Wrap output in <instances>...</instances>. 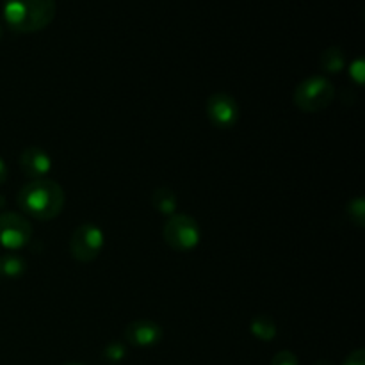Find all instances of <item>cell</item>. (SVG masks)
Wrapping results in <instances>:
<instances>
[{"label": "cell", "instance_id": "2e32d148", "mask_svg": "<svg viewBox=\"0 0 365 365\" xmlns=\"http://www.w3.org/2000/svg\"><path fill=\"white\" fill-rule=\"evenodd\" d=\"M271 365H299V362L298 356H296L294 353L289 351V349H284V351H278L277 355L273 356Z\"/></svg>", "mask_w": 365, "mask_h": 365}, {"label": "cell", "instance_id": "d6986e66", "mask_svg": "<svg viewBox=\"0 0 365 365\" xmlns=\"http://www.w3.org/2000/svg\"><path fill=\"white\" fill-rule=\"evenodd\" d=\"M7 177H9V171H7V166H6V163H4V159L0 157V185L6 184Z\"/></svg>", "mask_w": 365, "mask_h": 365}, {"label": "cell", "instance_id": "9c48e42d", "mask_svg": "<svg viewBox=\"0 0 365 365\" xmlns=\"http://www.w3.org/2000/svg\"><path fill=\"white\" fill-rule=\"evenodd\" d=\"M20 168L29 178H36L39 180L45 177L50 170H52V159L48 153L38 146H29L21 152L20 155Z\"/></svg>", "mask_w": 365, "mask_h": 365}, {"label": "cell", "instance_id": "ffe728a7", "mask_svg": "<svg viewBox=\"0 0 365 365\" xmlns=\"http://www.w3.org/2000/svg\"><path fill=\"white\" fill-rule=\"evenodd\" d=\"M314 365H334V364H331L330 360H317V362Z\"/></svg>", "mask_w": 365, "mask_h": 365}, {"label": "cell", "instance_id": "e0dca14e", "mask_svg": "<svg viewBox=\"0 0 365 365\" xmlns=\"http://www.w3.org/2000/svg\"><path fill=\"white\" fill-rule=\"evenodd\" d=\"M364 73H365L364 59H356L355 63H351V68H349V75H351L353 81H355L359 86H362Z\"/></svg>", "mask_w": 365, "mask_h": 365}, {"label": "cell", "instance_id": "8992f818", "mask_svg": "<svg viewBox=\"0 0 365 365\" xmlns=\"http://www.w3.org/2000/svg\"><path fill=\"white\" fill-rule=\"evenodd\" d=\"M32 237V225L18 212L0 214V246L6 250H20L29 245Z\"/></svg>", "mask_w": 365, "mask_h": 365}, {"label": "cell", "instance_id": "7c38bea8", "mask_svg": "<svg viewBox=\"0 0 365 365\" xmlns=\"http://www.w3.org/2000/svg\"><path fill=\"white\" fill-rule=\"evenodd\" d=\"M319 64L327 73H341L346 66L344 52L339 46H330L321 53Z\"/></svg>", "mask_w": 365, "mask_h": 365}, {"label": "cell", "instance_id": "277c9868", "mask_svg": "<svg viewBox=\"0 0 365 365\" xmlns=\"http://www.w3.org/2000/svg\"><path fill=\"white\" fill-rule=\"evenodd\" d=\"M163 235L166 245L175 252H191L202 239L198 221L187 214H173L168 217Z\"/></svg>", "mask_w": 365, "mask_h": 365}, {"label": "cell", "instance_id": "9a60e30c", "mask_svg": "<svg viewBox=\"0 0 365 365\" xmlns=\"http://www.w3.org/2000/svg\"><path fill=\"white\" fill-rule=\"evenodd\" d=\"M125 355H127V349H125V346L118 341L109 342V344L106 346V349H103V359L110 364L121 362V360L125 359Z\"/></svg>", "mask_w": 365, "mask_h": 365}, {"label": "cell", "instance_id": "5bb4252c", "mask_svg": "<svg viewBox=\"0 0 365 365\" xmlns=\"http://www.w3.org/2000/svg\"><path fill=\"white\" fill-rule=\"evenodd\" d=\"M348 214L356 227L359 228L364 227L365 225V203H364L362 196H356V198H353L351 202L348 203Z\"/></svg>", "mask_w": 365, "mask_h": 365}, {"label": "cell", "instance_id": "8fae6325", "mask_svg": "<svg viewBox=\"0 0 365 365\" xmlns=\"http://www.w3.org/2000/svg\"><path fill=\"white\" fill-rule=\"evenodd\" d=\"M250 331L262 342H271L278 334L277 323L267 314H259V316L253 317L252 323H250Z\"/></svg>", "mask_w": 365, "mask_h": 365}, {"label": "cell", "instance_id": "ac0fdd59", "mask_svg": "<svg viewBox=\"0 0 365 365\" xmlns=\"http://www.w3.org/2000/svg\"><path fill=\"white\" fill-rule=\"evenodd\" d=\"M342 365H365V351L364 349H356L344 360Z\"/></svg>", "mask_w": 365, "mask_h": 365}, {"label": "cell", "instance_id": "603a6c76", "mask_svg": "<svg viewBox=\"0 0 365 365\" xmlns=\"http://www.w3.org/2000/svg\"><path fill=\"white\" fill-rule=\"evenodd\" d=\"M0 277H2V269H0Z\"/></svg>", "mask_w": 365, "mask_h": 365}, {"label": "cell", "instance_id": "4fadbf2b", "mask_svg": "<svg viewBox=\"0 0 365 365\" xmlns=\"http://www.w3.org/2000/svg\"><path fill=\"white\" fill-rule=\"evenodd\" d=\"M0 269H2L4 277L18 278L27 269V262H25L24 257L16 255V253H9V255L0 259Z\"/></svg>", "mask_w": 365, "mask_h": 365}, {"label": "cell", "instance_id": "7402d4cb", "mask_svg": "<svg viewBox=\"0 0 365 365\" xmlns=\"http://www.w3.org/2000/svg\"><path fill=\"white\" fill-rule=\"evenodd\" d=\"M0 38H2V25H0Z\"/></svg>", "mask_w": 365, "mask_h": 365}, {"label": "cell", "instance_id": "52a82bcc", "mask_svg": "<svg viewBox=\"0 0 365 365\" xmlns=\"http://www.w3.org/2000/svg\"><path fill=\"white\" fill-rule=\"evenodd\" d=\"M207 118L217 128H232L239 120V103L228 93H214L207 100Z\"/></svg>", "mask_w": 365, "mask_h": 365}, {"label": "cell", "instance_id": "7a4b0ae2", "mask_svg": "<svg viewBox=\"0 0 365 365\" xmlns=\"http://www.w3.org/2000/svg\"><path fill=\"white\" fill-rule=\"evenodd\" d=\"M56 0H4V20L14 32L31 34L48 27L56 18Z\"/></svg>", "mask_w": 365, "mask_h": 365}, {"label": "cell", "instance_id": "5b68a950", "mask_svg": "<svg viewBox=\"0 0 365 365\" xmlns=\"http://www.w3.org/2000/svg\"><path fill=\"white\" fill-rule=\"evenodd\" d=\"M103 232L98 225L84 223L75 228L70 239V253L78 262H93L103 248Z\"/></svg>", "mask_w": 365, "mask_h": 365}, {"label": "cell", "instance_id": "44dd1931", "mask_svg": "<svg viewBox=\"0 0 365 365\" xmlns=\"http://www.w3.org/2000/svg\"><path fill=\"white\" fill-rule=\"evenodd\" d=\"M64 365H84V364H77V362H70V364H64Z\"/></svg>", "mask_w": 365, "mask_h": 365}, {"label": "cell", "instance_id": "ba28073f", "mask_svg": "<svg viewBox=\"0 0 365 365\" xmlns=\"http://www.w3.org/2000/svg\"><path fill=\"white\" fill-rule=\"evenodd\" d=\"M163 335L164 331L160 324L148 319L132 321L130 324H127L123 331L125 341L130 346H135V348H152V346H157L163 341Z\"/></svg>", "mask_w": 365, "mask_h": 365}, {"label": "cell", "instance_id": "30bf717a", "mask_svg": "<svg viewBox=\"0 0 365 365\" xmlns=\"http://www.w3.org/2000/svg\"><path fill=\"white\" fill-rule=\"evenodd\" d=\"M152 205L155 207L157 212L163 214V216H173V214H177L178 207L177 195H175L170 187H166V185H160V187H157L155 191H153Z\"/></svg>", "mask_w": 365, "mask_h": 365}, {"label": "cell", "instance_id": "3957f363", "mask_svg": "<svg viewBox=\"0 0 365 365\" xmlns=\"http://www.w3.org/2000/svg\"><path fill=\"white\" fill-rule=\"evenodd\" d=\"M335 98V86L321 75L305 78L294 89V106L303 113H319L327 109Z\"/></svg>", "mask_w": 365, "mask_h": 365}, {"label": "cell", "instance_id": "6da1fadb", "mask_svg": "<svg viewBox=\"0 0 365 365\" xmlns=\"http://www.w3.org/2000/svg\"><path fill=\"white\" fill-rule=\"evenodd\" d=\"M64 203L66 196L63 187L53 180H32L18 192V207L39 221L56 220L63 212Z\"/></svg>", "mask_w": 365, "mask_h": 365}]
</instances>
